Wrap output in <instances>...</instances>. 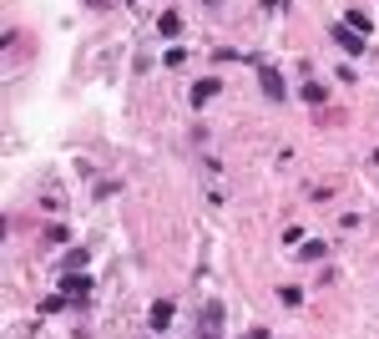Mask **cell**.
<instances>
[{"label": "cell", "mask_w": 379, "mask_h": 339, "mask_svg": "<svg viewBox=\"0 0 379 339\" xmlns=\"http://www.w3.org/2000/svg\"><path fill=\"white\" fill-rule=\"evenodd\" d=\"M207 5H213V0H207Z\"/></svg>", "instance_id": "9"}, {"label": "cell", "mask_w": 379, "mask_h": 339, "mask_svg": "<svg viewBox=\"0 0 379 339\" xmlns=\"http://www.w3.org/2000/svg\"><path fill=\"white\" fill-rule=\"evenodd\" d=\"M182 31V21H177V10H167V16H162V36H177Z\"/></svg>", "instance_id": "7"}, {"label": "cell", "mask_w": 379, "mask_h": 339, "mask_svg": "<svg viewBox=\"0 0 379 339\" xmlns=\"http://www.w3.org/2000/svg\"><path fill=\"white\" fill-rule=\"evenodd\" d=\"M202 339H223V304L202 309Z\"/></svg>", "instance_id": "1"}, {"label": "cell", "mask_w": 379, "mask_h": 339, "mask_svg": "<svg viewBox=\"0 0 379 339\" xmlns=\"http://www.w3.org/2000/svg\"><path fill=\"white\" fill-rule=\"evenodd\" d=\"M218 91H223V81H218V76H207V81H198V86H192V107H207V101H213Z\"/></svg>", "instance_id": "3"}, {"label": "cell", "mask_w": 379, "mask_h": 339, "mask_svg": "<svg viewBox=\"0 0 379 339\" xmlns=\"http://www.w3.org/2000/svg\"><path fill=\"white\" fill-rule=\"evenodd\" d=\"M61 294H71V299H86V294H91V279H86L81 268H71L66 279H61Z\"/></svg>", "instance_id": "2"}, {"label": "cell", "mask_w": 379, "mask_h": 339, "mask_svg": "<svg viewBox=\"0 0 379 339\" xmlns=\"http://www.w3.org/2000/svg\"><path fill=\"white\" fill-rule=\"evenodd\" d=\"M147 324H152V329H167V324H172V304H167V299H157L152 314H147Z\"/></svg>", "instance_id": "5"}, {"label": "cell", "mask_w": 379, "mask_h": 339, "mask_svg": "<svg viewBox=\"0 0 379 339\" xmlns=\"http://www.w3.org/2000/svg\"><path fill=\"white\" fill-rule=\"evenodd\" d=\"M263 91H268V97H273V101H278V97H283V81H278V71H263Z\"/></svg>", "instance_id": "6"}, {"label": "cell", "mask_w": 379, "mask_h": 339, "mask_svg": "<svg viewBox=\"0 0 379 339\" xmlns=\"http://www.w3.org/2000/svg\"><path fill=\"white\" fill-rule=\"evenodd\" d=\"M334 41H339V46H344V51H349V56H359V51H364V36L354 31V25H349V31H344V25H339V31H334Z\"/></svg>", "instance_id": "4"}, {"label": "cell", "mask_w": 379, "mask_h": 339, "mask_svg": "<svg viewBox=\"0 0 379 339\" xmlns=\"http://www.w3.org/2000/svg\"><path fill=\"white\" fill-rule=\"evenodd\" d=\"M248 339H268V334H263V329H258V334H248Z\"/></svg>", "instance_id": "8"}]
</instances>
